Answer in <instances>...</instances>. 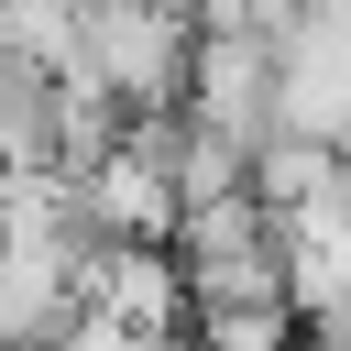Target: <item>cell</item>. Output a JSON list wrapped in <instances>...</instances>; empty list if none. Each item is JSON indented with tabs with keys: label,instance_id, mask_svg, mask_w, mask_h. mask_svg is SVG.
I'll return each mask as SVG.
<instances>
[{
	"label": "cell",
	"instance_id": "1",
	"mask_svg": "<svg viewBox=\"0 0 351 351\" xmlns=\"http://www.w3.org/2000/svg\"><path fill=\"white\" fill-rule=\"evenodd\" d=\"M186 0H88L77 11V55H66V88L110 99V121H176V88H186Z\"/></svg>",
	"mask_w": 351,
	"mask_h": 351
}]
</instances>
